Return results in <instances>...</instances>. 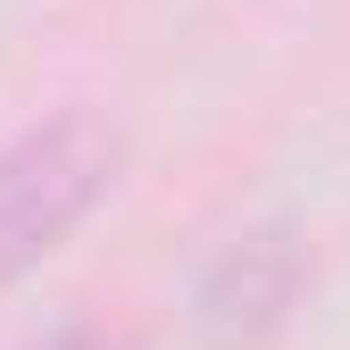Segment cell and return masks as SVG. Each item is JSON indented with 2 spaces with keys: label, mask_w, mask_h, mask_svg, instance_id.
Instances as JSON below:
<instances>
[{
  "label": "cell",
  "mask_w": 350,
  "mask_h": 350,
  "mask_svg": "<svg viewBox=\"0 0 350 350\" xmlns=\"http://www.w3.org/2000/svg\"><path fill=\"white\" fill-rule=\"evenodd\" d=\"M117 159L125 142L100 109H51L0 142V292L92 217V200L117 184Z\"/></svg>",
  "instance_id": "6da1fadb"
},
{
  "label": "cell",
  "mask_w": 350,
  "mask_h": 350,
  "mask_svg": "<svg viewBox=\"0 0 350 350\" xmlns=\"http://www.w3.org/2000/svg\"><path fill=\"white\" fill-rule=\"evenodd\" d=\"M300 284H309V242H300V226L292 217H258L234 242H217V258L200 267L192 334L208 350H258L300 309Z\"/></svg>",
  "instance_id": "7a4b0ae2"
},
{
  "label": "cell",
  "mask_w": 350,
  "mask_h": 350,
  "mask_svg": "<svg viewBox=\"0 0 350 350\" xmlns=\"http://www.w3.org/2000/svg\"><path fill=\"white\" fill-rule=\"evenodd\" d=\"M25 350H134V342H125L109 317H59V325H42Z\"/></svg>",
  "instance_id": "3957f363"
}]
</instances>
